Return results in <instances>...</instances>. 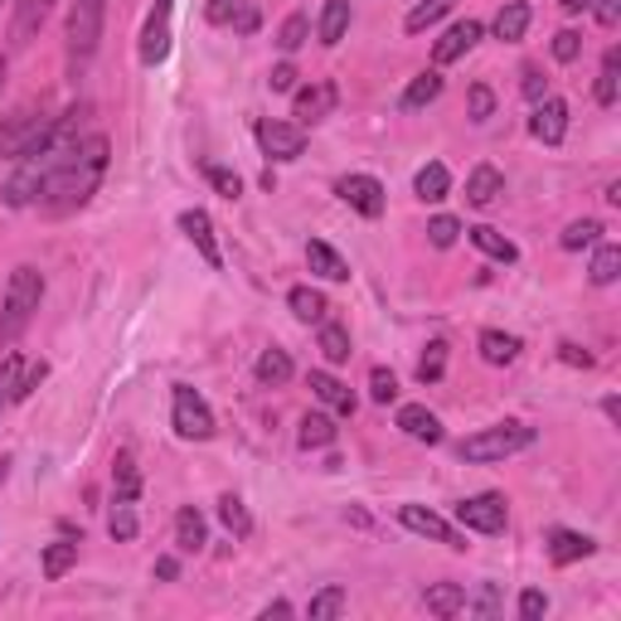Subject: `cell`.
<instances>
[{"mask_svg": "<svg viewBox=\"0 0 621 621\" xmlns=\"http://www.w3.org/2000/svg\"><path fill=\"white\" fill-rule=\"evenodd\" d=\"M335 194L354 209V214H364V219H379V214H384V204H389L384 184H379L374 176H340L335 180Z\"/></svg>", "mask_w": 621, "mask_h": 621, "instance_id": "10", "label": "cell"}, {"mask_svg": "<svg viewBox=\"0 0 621 621\" xmlns=\"http://www.w3.org/2000/svg\"><path fill=\"white\" fill-rule=\"evenodd\" d=\"M78 544H83V539H78ZM78 544L73 539H54V544H44V578H54L59 583V578L78 563Z\"/></svg>", "mask_w": 621, "mask_h": 621, "instance_id": "38", "label": "cell"}, {"mask_svg": "<svg viewBox=\"0 0 621 621\" xmlns=\"http://www.w3.org/2000/svg\"><path fill=\"white\" fill-rule=\"evenodd\" d=\"M592 10H598V24H607V30L621 20V0H592Z\"/></svg>", "mask_w": 621, "mask_h": 621, "instance_id": "57", "label": "cell"}, {"mask_svg": "<svg viewBox=\"0 0 621 621\" xmlns=\"http://www.w3.org/2000/svg\"><path fill=\"white\" fill-rule=\"evenodd\" d=\"M20 374H24V354H6L0 360V413L10 403H20Z\"/></svg>", "mask_w": 621, "mask_h": 621, "instance_id": "39", "label": "cell"}, {"mask_svg": "<svg viewBox=\"0 0 621 621\" xmlns=\"http://www.w3.org/2000/svg\"><path fill=\"white\" fill-rule=\"evenodd\" d=\"M219 520H223V530H229L233 539L253 534V514H248V505L238 495H219Z\"/></svg>", "mask_w": 621, "mask_h": 621, "instance_id": "37", "label": "cell"}, {"mask_svg": "<svg viewBox=\"0 0 621 621\" xmlns=\"http://www.w3.org/2000/svg\"><path fill=\"white\" fill-rule=\"evenodd\" d=\"M335 438H340L335 418H325V413H307V418H301V432H297L301 452H321V447H335Z\"/></svg>", "mask_w": 621, "mask_h": 621, "instance_id": "31", "label": "cell"}, {"mask_svg": "<svg viewBox=\"0 0 621 621\" xmlns=\"http://www.w3.org/2000/svg\"><path fill=\"white\" fill-rule=\"evenodd\" d=\"M102 20H108V0H73L69 6V24H63V39H69V78L88 73V63L102 44Z\"/></svg>", "mask_w": 621, "mask_h": 621, "instance_id": "4", "label": "cell"}, {"mask_svg": "<svg viewBox=\"0 0 621 621\" xmlns=\"http://www.w3.org/2000/svg\"><path fill=\"white\" fill-rule=\"evenodd\" d=\"M292 612H297L292 602H287V598H277V602H268V607H262V621H272V617H292Z\"/></svg>", "mask_w": 621, "mask_h": 621, "instance_id": "59", "label": "cell"}, {"mask_svg": "<svg viewBox=\"0 0 621 621\" xmlns=\"http://www.w3.org/2000/svg\"><path fill=\"white\" fill-rule=\"evenodd\" d=\"M151 573L161 578V583H176V578H180V559H170V553H166V559H156Z\"/></svg>", "mask_w": 621, "mask_h": 621, "instance_id": "58", "label": "cell"}, {"mask_svg": "<svg viewBox=\"0 0 621 621\" xmlns=\"http://www.w3.org/2000/svg\"><path fill=\"white\" fill-rule=\"evenodd\" d=\"M350 20H354L350 0H325V10H321V24H315V39H321L325 49H335L340 39H345V30H350Z\"/></svg>", "mask_w": 621, "mask_h": 621, "instance_id": "26", "label": "cell"}, {"mask_svg": "<svg viewBox=\"0 0 621 621\" xmlns=\"http://www.w3.org/2000/svg\"><path fill=\"white\" fill-rule=\"evenodd\" d=\"M137 495H141L137 457H131V452H117V461H112V500H131V505H137Z\"/></svg>", "mask_w": 621, "mask_h": 621, "instance_id": "34", "label": "cell"}, {"mask_svg": "<svg viewBox=\"0 0 621 621\" xmlns=\"http://www.w3.org/2000/svg\"><path fill=\"white\" fill-rule=\"evenodd\" d=\"M141 530V520H137V510H131V500H112V514H108V534L117 539V544H131Z\"/></svg>", "mask_w": 621, "mask_h": 621, "instance_id": "40", "label": "cell"}, {"mask_svg": "<svg viewBox=\"0 0 621 621\" xmlns=\"http://www.w3.org/2000/svg\"><path fill=\"white\" fill-rule=\"evenodd\" d=\"M447 374V340H432L428 354L418 360V384H438Z\"/></svg>", "mask_w": 621, "mask_h": 621, "instance_id": "45", "label": "cell"}, {"mask_svg": "<svg viewBox=\"0 0 621 621\" xmlns=\"http://www.w3.org/2000/svg\"><path fill=\"white\" fill-rule=\"evenodd\" d=\"M457 238H461V223H457L452 214H438V219L428 223V243H432V248H452Z\"/></svg>", "mask_w": 621, "mask_h": 621, "instance_id": "49", "label": "cell"}, {"mask_svg": "<svg viewBox=\"0 0 621 621\" xmlns=\"http://www.w3.org/2000/svg\"><path fill=\"white\" fill-rule=\"evenodd\" d=\"M563 16H583V10H592V0H559Z\"/></svg>", "mask_w": 621, "mask_h": 621, "instance_id": "60", "label": "cell"}, {"mask_svg": "<svg viewBox=\"0 0 621 621\" xmlns=\"http://www.w3.org/2000/svg\"><path fill=\"white\" fill-rule=\"evenodd\" d=\"M413 194H418L422 204H442L447 194H452V176H447V166H442V161H428V166H422L418 176H413Z\"/></svg>", "mask_w": 621, "mask_h": 621, "instance_id": "25", "label": "cell"}, {"mask_svg": "<svg viewBox=\"0 0 621 621\" xmlns=\"http://www.w3.org/2000/svg\"><path fill=\"white\" fill-rule=\"evenodd\" d=\"M559 360H563V364H573V369H592V364H598L583 345H573V340H563V345H559Z\"/></svg>", "mask_w": 621, "mask_h": 621, "instance_id": "54", "label": "cell"}, {"mask_svg": "<svg viewBox=\"0 0 621 621\" xmlns=\"http://www.w3.org/2000/svg\"><path fill=\"white\" fill-rule=\"evenodd\" d=\"M369 399H374L379 408H389L393 399H399V379H393V369H384V364L369 369Z\"/></svg>", "mask_w": 621, "mask_h": 621, "instance_id": "46", "label": "cell"}, {"mask_svg": "<svg viewBox=\"0 0 621 621\" xmlns=\"http://www.w3.org/2000/svg\"><path fill=\"white\" fill-rule=\"evenodd\" d=\"M307 384H311L315 399H321V403L330 408V413H340V418H350V413H354V393H350V384H340L335 374H325V369H311Z\"/></svg>", "mask_w": 621, "mask_h": 621, "instance_id": "18", "label": "cell"}, {"mask_svg": "<svg viewBox=\"0 0 621 621\" xmlns=\"http://www.w3.org/2000/svg\"><path fill=\"white\" fill-rule=\"evenodd\" d=\"M524 98H530V102H544L549 98V83L539 78V69H524Z\"/></svg>", "mask_w": 621, "mask_h": 621, "instance_id": "56", "label": "cell"}, {"mask_svg": "<svg viewBox=\"0 0 621 621\" xmlns=\"http://www.w3.org/2000/svg\"><path fill=\"white\" fill-rule=\"evenodd\" d=\"M399 432L403 438H413V442L438 447L442 442V418L432 413V408H422V403H399Z\"/></svg>", "mask_w": 621, "mask_h": 621, "instance_id": "17", "label": "cell"}, {"mask_svg": "<svg viewBox=\"0 0 621 621\" xmlns=\"http://www.w3.org/2000/svg\"><path fill=\"white\" fill-rule=\"evenodd\" d=\"M209 544V524H204V514L194 510V505H184L176 514V549L180 553H200Z\"/></svg>", "mask_w": 621, "mask_h": 621, "instance_id": "27", "label": "cell"}, {"mask_svg": "<svg viewBox=\"0 0 621 621\" xmlns=\"http://www.w3.org/2000/svg\"><path fill=\"white\" fill-rule=\"evenodd\" d=\"M530 131H534V141H544V147H563V137H568V102L563 98L534 102Z\"/></svg>", "mask_w": 621, "mask_h": 621, "instance_id": "15", "label": "cell"}, {"mask_svg": "<svg viewBox=\"0 0 621 621\" xmlns=\"http://www.w3.org/2000/svg\"><path fill=\"white\" fill-rule=\"evenodd\" d=\"M307 39H311V20L307 16H287L282 30H277V49H282V54H297Z\"/></svg>", "mask_w": 621, "mask_h": 621, "instance_id": "44", "label": "cell"}, {"mask_svg": "<svg viewBox=\"0 0 621 621\" xmlns=\"http://www.w3.org/2000/svg\"><path fill=\"white\" fill-rule=\"evenodd\" d=\"M345 607H350L345 588H335V583H330V588H321V592H315V598H311L307 617H311V621H330V617H340V612H345Z\"/></svg>", "mask_w": 621, "mask_h": 621, "instance_id": "41", "label": "cell"}, {"mask_svg": "<svg viewBox=\"0 0 621 621\" xmlns=\"http://www.w3.org/2000/svg\"><path fill=\"white\" fill-rule=\"evenodd\" d=\"M297 78H301V73H297V63H292V59H282V63H277V69L268 73V88H272V92H297Z\"/></svg>", "mask_w": 621, "mask_h": 621, "instance_id": "52", "label": "cell"}, {"mask_svg": "<svg viewBox=\"0 0 621 621\" xmlns=\"http://www.w3.org/2000/svg\"><path fill=\"white\" fill-rule=\"evenodd\" d=\"M549 49H553V59H559V63H573L578 54H583V34H578V30H559Z\"/></svg>", "mask_w": 621, "mask_h": 621, "instance_id": "50", "label": "cell"}, {"mask_svg": "<svg viewBox=\"0 0 621 621\" xmlns=\"http://www.w3.org/2000/svg\"><path fill=\"white\" fill-rule=\"evenodd\" d=\"M598 238H602V223H598V219H573V223H568V229L559 233V243L568 248V253H578V248H592Z\"/></svg>", "mask_w": 621, "mask_h": 621, "instance_id": "43", "label": "cell"}, {"mask_svg": "<svg viewBox=\"0 0 621 621\" xmlns=\"http://www.w3.org/2000/svg\"><path fill=\"white\" fill-rule=\"evenodd\" d=\"M54 6H59V0H20V6H16V24H10V39H16V44H30V39L44 30V20L54 16Z\"/></svg>", "mask_w": 621, "mask_h": 621, "instance_id": "19", "label": "cell"}, {"mask_svg": "<svg viewBox=\"0 0 621 621\" xmlns=\"http://www.w3.org/2000/svg\"><path fill=\"white\" fill-rule=\"evenodd\" d=\"M467 612H475V617H495V612H500V592H495V583H481L475 602L467 598Z\"/></svg>", "mask_w": 621, "mask_h": 621, "instance_id": "51", "label": "cell"}, {"mask_svg": "<svg viewBox=\"0 0 621 621\" xmlns=\"http://www.w3.org/2000/svg\"><path fill=\"white\" fill-rule=\"evenodd\" d=\"M467 112H471V122H491V117H495V92L485 88V83H471V92H467Z\"/></svg>", "mask_w": 621, "mask_h": 621, "instance_id": "47", "label": "cell"}, {"mask_svg": "<svg viewBox=\"0 0 621 621\" xmlns=\"http://www.w3.org/2000/svg\"><path fill=\"white\" fill-rule=\"evenodd\" d=\"M602 413H607V422H621V403H617V399H607V403H602Z\"/></svg>", "mask_w": 621, "mask_h": 621, "instance_id": "61", "label": "cell"}, {"mask_svg": "<svg viewBox=\"0 0 621 621\" xmlns=\"http://www.w3.org/2000/svg\"><path fill=\"white\" fill-rule=\"evenodd\" d=\"M6 73H10V63H6V54H0V88H6Z\"/></svg>", "mask_w": 621, "mask_h": 621, "instance_id": "62", "label": "cell"}, {"mask_svg": "<svg viewBox=\"0 0 621 621\" xmlns=\"http://www.w3.org/2000/svg\"><path fill=\"white\" fill-rule=\"evenodd\" d=\"M59 137V117H49L44 108H16L10 117H0V161H24V156L54 147Z\"/></svg>", "mask_w": 621, "mask_h": 621, "instance_id": "3", "label": "cell"}, {"mask_svg": "<svg viewBox=\"0 0 621 621\" xmlns=\"http://www.w3.org/2000/svg\"><path fill=\"white\" fill-rule=\"evenodd\" d=\"M500 194H505V176L495 166H475L467 176V204L471 209H491Z\"/></svg>", "mask_w": 621, "mask_h": 621, "instance_id": "20", "label": "cell"}, {"mask_svg": "<svg viewBox=\"0 0 621 621\" xmlns=\"http://www.w3.org/2000/svg\"><path fill=\"white\" fill-rule=\"evenodd\" d=\"M544 549H549V563L553 568H568V563H583V559H592L598 553V544H592L588 534H578V530H549V539H544Z\"/></svg>", "mask_w": 621, "mask_h": 621, "instance_id": "16", "label": "cell"}, {"mask_svg": "<svg viewBox=\"0 0 621 621\" xmlns=\"http://www.w3.org/2000/svg\"><path fill=\"white\" fill-rule=\"evenodd\" d=\"M481 34H485V24L481 20H457L452 30H447L438 44H432V63L438 69H447V63H457L461 54H471L475 44H481Z\"/></svg>", "mask_w": 621, "mask_h": 621, "instance_id": "13", "label": "cell"}, {"mask_svg": "<svg viewBox=\"0 0 621 621\" xmlns=\"http://www.w3.org/2000/svg\"><path fill=\"white\" fill-rule=\"evenodd\" d=\"M204 180L214 184L223 200H238V194H243V180H238V170H229V166H204Z\"/></svg>", "mask_w": 621, "mask_h": 621, "instance_id": "48", "label": "cell"}, {"mask_svg": "<svg viewBox=\"0 0 621 621\" xmlns=\"http://www.w3.org/2000/svg\"><path fill=\"white\" fill-rule=\"evenodd\" d=\"M422 607H428L432 617L452 621V617L467 612V588H461V583H428V592H422Z\"/></svg>", "mask_w": 621, "mask_h": 621, "instance_id": "23", "label": "cell"}, {"mask_svg": "<svg viewBox=\"0 0 621 621\" xmlns=\"http://www.w3.org/2000/svg\"><path fill=\"white\" fill-rule=\"evenodd\" d=\"M544 612H549V598H544V592H539V588H524V592H520V617H524V621H539Z\"/></svg>", "mask_w": 621, "mask_h": 621, "instance_id": "53", "label": "cell"}, {"mask_svg": "<svg viewBox=\"0 0 621 621\" xmlns=\"http://www.w3.org/2000/svg\"><path fill=\"white\" fill-rule=\"evenodd\" d=\"M524 447H534V428L520 418H505V422H491V428L471 432V438L457 447V457L467 461V467H495V461L520 457Z\"/></svg>", "mask_w": 621, "mask_h": 621, "instance_id": "2", "label": "cell"}, {"mask_svg": "<svg viewBox=\"0 0 621 621\" xmlns=\"http://www.w3.org/2000/svg\"><path fill=\"white\" fill-rule=\"evenodd\" d=\"M475 345H481V360L485 364H514L520 360V335H505V330H481V340H475Z\"/></svg>", "mask_w": 621, "mask_h": 621, "instance_id": "32", "label": "cell"}, {"mask_svg": "<svg viewBox=\"0 0 621 621\" xmlns=\"http://www.w3.org/2000/svg\"><path fill=\"white\" fill-rule=\"evenodd\" d=\"M204 16H209V24H219V30H233V34H258V24H262L253 0H209Z\"/></svg>", "mask_w": 621, "mask_h": 621, "instance_id": "12", "label": "cell"}, {"mask_svg": "<svg viewBox=\"0 0 621 621\" xmlns=\"http://www.w3.org/2000/svg\"><path fill=\"white\" fill-rule=\"evenodd\" d=\"M170 428H176L184 442H209L219 422H214L209 403L190 384H176V393H170Z\"/></svg>", "mask_w": 621, "mask_h": 621, "instance_id": "5", "label": "cell"}, {"mask_svg": "<svg viewBox=\"0 0 621 621\" xmlns=\"http://www.w3.org/2000/svg\"><path fill=\"white\" fill-rule=\"evenodd\" d=\"M287 307H292V315L301 325H321L330 315V301L315 292V287H292V292H287Z\"/></svg>", "mask_w": 621, "mask_h": 621, "instance_id": "30", "label": "cell"}, {"mask_svg": "<svg viewBox=\"0 0 621 621\" xmlns=\"http://www.w3.org/2000/svg\"><path fill=\"white\" fill-rule=\"evenodd\" d=\"M253 137H258L262 156H268V161H277V166L301 161V151H307V127H297V122H277V117H262Z\"/></svg>", "mask_w": 621, "mask_h": 621, "instance_id": "7", "label": "cell"}, {"mask_svg": "<svg viewBox=\"0 0 621 621\" xmlns=\"http://www.w3.org/2000/svg\"><path fill=\"white\" fill-rule=\"evenodd\" d=\"M180 233L184 238H190V243H194V253H200L204 262H209V268H223V253H219V238H214V219H209L204 214V209H184V214H180Z\"/></svg>", "mask_w": 621, "mask_h": 621, "instance_id": "14", "label": "cell"}, {"mask_svg": "<svg viewBox=\"0 0 621 621\" xmlns=\"http://www.w3.org/2000/svg\"><path fill=\"white\" fill-rule=\"evenodd\" d=\"M467 238H471L475 248H481L485 258L505 262V268H510V262H520V248H514V243H510V238L500 233V229H491V223H475V229H467Z\"/></svg>", "mask_w": 621, "mask_h": 621, "instance_id": "28", "label": "cell"}, {"mask_svg": "<svg viewBox=\"0 0 621 621\" xmlns=\"http://www.w3.org/2000/svg\"><path fill=\"white\" fill-rule=\"evenodd\" d=\"M170 16H176V0H156L147 24H141V63L147 69L170 59Z\"/></svg>", "mask_w": 621, "mask_h": 621, "instance_id": "9", "label": "cell"}, {"mask_svg": "<svg viewBox=\"0 0 621 621\" xmlns=\"http://www.w3.org/2000/svg\"><path fill=\"white\" fill-rule=\"evenodd\" d=\"M44 374H49V364H24V374H20V399H30V393L44 384Z\"/></svg>", "mask_w": 621, "mask_h": 621, "instance_id": "55", "label": "cell"}, {"mask_svg": "<svg viewBox=\"0 0 621 621\" xmlns=\"http://www.w3.org/2000/svg\"><path fill=\"white\" fill-rule=\"evenodd\" d=\"M292 98H297V127H315V122H325V117L335 112V102H340V88L330 83V78H315V83L297 88Z\"/></svg>", "mask_w": 621, "mask_h": 621, "instance_id": "11", "label": "cell"}, {"mask_svg": "<svg viewBox=\"0 0 621 621\" xmlns=\"http://www.w3.org/2000/svg\"><path fill=\"white\" fill-rule=\"evenodd\" d=\"M292 374H297V369H292V354H287V350H262L258 364H253V379L262 389H282Z\"/></svg>", "mask_w": 621, "mask_h": 621, "instance_id": "29", "label": "cell"}, {"mask_svg": "<svg viewBox=\"0 0 621 621\" xmlns=\"http://www.w3.org/2000/svg\"><path fill=\"white\" fill-rule=\"evenodd\" d=\"M457 10V0H418L413 10H408V20H403V30L408 34H422V30H432L442 16H452Z\"/></svg>", "mask_w": 621, "mask_h": 621, "instance_id": "35", "label": "cell"}, {"mask_svg": "<svg viewBox=\"0 0 621 621\" xmlns=\"http://www.w3.org/2000/svg\"><path fill=\"white\" fill-rule=\"evenodd\" d=\"M617 73H621V49H607L602 73H598V108H617Z\"/></svg>", "mask_w": 621, "mask_h": 621, "instance_id": "42", "label": "cell"}, {"mask_svg": "<svg viewBox=\"0 0 621 621\" xmlns=\"http://www.w3.org/2000/svg\"><path fill=\"white\" fill-rule=\"evenodd\" d=\"M457 524L467 534H505L510 524V500L500 491H481V495H467L457 500Z\"/></svg>", "mask_w": 621, "mask_h": 621, "instance_id": "6", "label": "cell"}, {"mask_svg": "<svg viewBox=\"0 0 621 621\" xmlns=\"http://www.w3.org/2000/svg\"><path fill=\"white\" fill-rule=\"evenodd\" d=\"M399 524L403 530H413L422 539H432V544H447V549H467V530H457L452 520H442L438 510H428V505H399Z\"/></svg>", "mask_w": 621, "mask_h": 621, "instance_id": "8", "label": "cell"}, {"mask_svg": "<svg viewBox=\"0 0 621 621\" xmlns=\"http://www.w3.org/2000/svg\"><path fill=\"white\" fill-rule=\"evenodd\" d=\"M307 262L315 277H325V282H350V262L335 253L330 243H321V238H311L307 243Z\"/></svg>", "mask_w": 621, "mask_h": 621, "instance_id": "24", "label": "cell"}, {"mask_svg": "<svg viewBox=\"0 0 621 621\" xmlns=\"http://www.w3.org/2000/svg\"><path fill=\"white\" fill-rule=\"evenodd\" d=\"M315 345H321V354H325L330 364H345L350 354H354V350H350V330L340 325V321H330V315H325L321 325H315Z\"/></svg>", "mask_w": 621, "mask_h": 621, "instance_id": "33", "label": "cell"}, {"mask_svg": "<svg viewBox=\"0 0 621 621\" xmlns=\"http://www.w3.org/2000/svg\"><path fill=\"white\" fill-rule=\"evenodd\" d=\"M530 20H534V10H530V0H505V6L495 10V39H505V44H520L524 30H530Z\"/></svg>", "mask_w": 621, "mask_h": 621, "instance_id": "21", "label": "cell"}, {"mask_svg": "<svg viewBox=\"0 0 621 621\" xmlns=\"http://www.w3.org/2000/svg\"><path fill=\"white\" fill-rule=\"evenodd\" d=\"M588 277H592V287H612L617 277H621V248H617V243H598Z\"/></svg>", "mask_w": 621, "mask_h": 621, "instance_id": "36", "label": "cell"}, {"mask_svg": "<svg viewBox=\"0 0 621 621\" xmlns=\"http://www.w3.org/2000/svg\"><path fill=\"white\" fill-rule=\"evenodd\" d=\"M442 88H447V78H442V69H428V73H418L413 83L403 88L399 108H403V112H422V108H432V102L442 98Z\"/></svg>", "mask_w": 621, "mask_h": 621, "instance_id": "22", "label": "cell"}, {"mask_svg": "<svg viewBox=\"0 0 621 621\" xmlns=\"http://www.w3.org/2000/svg\"><path fill=\"white\" fill-rule=\"evenodd\" d=\"M39 301H44V272L39 268H16L6 282V301H0V345H16V340L30 330L39 315Z\"/></svg>", "mask_w": 621, "mask_h": 621, "instance_id": "1", "label": "cell"}]
</instances>
